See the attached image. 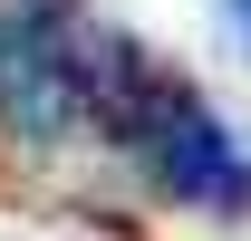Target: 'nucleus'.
<instances>
[{
  "instance_id": "obj_1",
  "label": "nucleus",
  "mask_w": 251,
  "mask_h": 241,
  "mask_svg": "<svg viewBox=\"0 0 251 241\" xmlns=\"http://www.w3.org/2000/svg\"><path fill=\"white\" fill-rule=\"evenodd\" d=\"M116 125L155 154V174H164V193H174V203H193V212H251V154L232 145V135H222L184 87L126 77Z\"/></svg>"
},
{
  "instance_id": "obj_2",
  "label": "nucleus",
  "mask_w": 251,
  "mask_h": 241,
  "mask_svg": "<svg viewBox=\"0 0 251 241\" xmlns=\"http://www.w3.org/2000/svg\"><path fill=\"white\" fill-rule=\"evenodd\" d=\"M87 106H97V68L68 58L58 29L0 20V116L20 125V135H68Z\"/></svg>"
}]
</instances>
